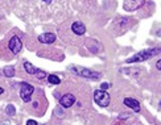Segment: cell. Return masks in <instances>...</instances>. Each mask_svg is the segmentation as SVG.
Returning <instances> with one entry per match:
<instances>
[{
  "label": "cell",
  "mask_w": 161,
  "mask_h": 125,
  "mask_svg": "<svg viewBox=\"0 0 161 125\" xmlns=\"http://www.w3.org/2000/svg\"><path fill=\"white\" fill-rule=\"evenodd\" d=\"M160 47H153V49H147V50H143V52L135 54L134 57L127 59V63H134V62H143V61H147L148 58L151 57H155V55H159L160 54Z\"/></svg>",
  "instance_id": "cell-1"
},
{
  "label": "cell",
  "mask_w": 161,
  "mask_h": 125,
  "mask_svg": "<svg viewBox=\"0 0 161 125\" xmlns=\"http://www.w3.org/2000/svg\"><path fill=\"white\" fill-rule=\"evenodd\" d=\"M73 73H75L77 75L79 76H83V78H87V79H100L102 74L100 73H97V71H92V70H89V69H84V67H79V66H71L70 67Z\"/></svg>",
  "instance_id": "cell-2"
},
{
  "label": "cell",
  "mask_w": 161,
  "mask_h": 125,
  "mask_svg": "<svg viewBox=\"0 0 161 125\" xmlns=\"http://www.w3.org/2000/svg\"><path fill=\"white\" fill-rule=\"evenodd\" d=\"M94 100L98 106L100 107H107L110 106V101H111V98L110 95L103 90H97L94 92Z\"/></svg>",
  "instance_id": "cell-3"
},
{
  "label": "cell",
  "mask_w": 161,
  "mask_h": 125,
  "mask_svg": "<svg viewBox=\"0 0 161 125\" xmlns=\"http://www.w3.org/2000/svg\"><path fill=\"white\" fill-rule=\"evenodd\" d=\"M35 92V87L30 86L29 83H21V87H20V96L21 99L25 101V103H28V101H30V98H32V93Z\"/></svg>",
  "instance_id": "cell-4"
},
{
  "label": "cell",
  "mask_w": 161,
  "mask_h": 125,
  "mask_svg": "<svg viewBox=\"0 0 161 125\" xmlns=\"http://www.w3.org/2000/svg\"><path fill=\"white\" fill-rule=\"evenodd\" d=\"M21 47H22V42H21V40L17 36H13L12 38L9 40V42H8V49H9L13 54L20 53Z\"/></svg>",
  "instance_id": "cell-5"
},
{
  "label": "cell",
  "mask_w": 161,
  "mask_h": 125,
  "mask_svg": "<svg viewBox=\"0 0 161 125\" xmlns=\"http://www.w3.org/2000/svg\"><path fill=\"white\" fill-rule=\"evenodd\" d=\"M74 103H75V96L71 95V93H66V95L61 96V99H60V104L64 108L71 107Z\"/></svg>",
  "instance_id": "cell-6"
},
{
  "label": "cell",
  "mask_w": 161,
  "mask_h": 125,
  "mask_svg": "<svg viewBox=\"0 0 161 125\" xmlns=\"http://www.w3.org/2000/svg\"><path fill=\"white\" fill-rule=\"evenodd\" d=\"M124 106H127L128 108H131L135 112H140V103L136 100V99L132 98H126L124 99Z\"/></svg>",
  "instance_id": "cell-7"
},
{
  "label": "cell",
  "mask_w": 161,
  "mask_h": 125,
  "mask_svg": "<svg viewBox=\"0 0 161 125\" xmlns=\"http://www.w3.org/2000/svg\"><path fill=\"white\" fill-rule=\"evenodd\" d=\"M56 34H53V33H42V34L38 36V41L41 42V44H53V42L56 41Z\"/></svg>",
  "instance_id": "cell-8"
},
{
  "label": "cell",
  "mask_w": 161,
  "mask_h": 125,
  "mask_svg": "<svg viewBox=\"0 0 161 125\" xmlns=\"http://www.w3.org/2000/svg\"><path fill=\"white\" fill-rule=\"evenodd\" d=\"M71 30L74 32V34L83 36L84 32H86V27H84L81 21H75V22H73V25H71Z\"/></svg>",
  "instance_id": "cell-9"
},
{
  "label": "cell",
  "mask_w": 161,
  "mask_h": 125,
  "mask_svg": "<svg viewBox=\"0 0 161 125\" xmlns=\"http://www.w3.org/2000/svg\"><path fill=\"white\" fill-rule=\"evenodd\" d=\"M86 46L91 53H99V49H102L99 42L94 41V40H86Z\"/></svg>",
  "instance_id": "cell-10"
},
{
  "label": "cell",
  "mask_w": 161,
  "mask_h": 125,
  "mask_svg": "<svg viewBox=\"0 0 161 125\" xmlns=\"http://www.w3.org/2000/svg\"><path fill=\"white\" fill-rule=\"evenodd\" d=\"M24 69H25V71L29 74V75H35V74H36V67L33 66L32 63H29L28 61L24 62Z\"/></svg>",
  "instance_id": "cell-11"
},
{
  "label": "cell",
  "mask_w": 161,
  "mask_h": 125,
  "mask_svg": "<svg viewBox=\"0 0 161 125\" xmlns=\"http://www.w3.org/2000/svg\"><path fill=\"white\" fill-rule=\"evenodd\" d=\"M3 74H4V76H7V78H12V76L15 75V67L5 66L4 69H3Z\"/></svg>",
  "instance_id": "cell-12"
},
{
  "label": "cell",
  "mask_w": 161,
  "mask_h": 125,
  "mask_svg": "<svg viewBox=\"0 0 161 125\" xmlns=\"http://www.w3.org/2000/svg\"><path fill=\"white\" fill-rule=\"evenodd\" d=\"M48 82H49L50 84H60L61 79L58 78L57 75H54V74H50V75H48Z\"/></svg>",
  "instance_id": "cell-13"
},
{
  "label": "cell",
  "mask_w": 161,
  "mask_h": 125,
  "mask_svg": "<svg viewBox=\"0 0 161 125\" xmlns=\"http://www.w3.org/2000/svg\"><path fill=\"white\" fill-rule=\"evenodd\" d=\"M15 112H16L15 106H12V104H9V106H7V107H5V113H7L8 116H15Z\"/></svg>",
  "instance_id": "cell-14"
},
{
  "label": "cell",
  "mask_w": 161,
  "mask_h": 125,
  "mask_svg": "<svg viewBox=\"0 0 161 125\" xmlns=\"http://www.w3.org/2000/svg\"><path fill=\"white\" fill-rule=\"evenodd\" d=\"M36 76H37L38 79H44V78H46V73H44L42 70H38V69H36V74H35Z\"/></svg>",
  "instance_id": "cell-15"
},
{
  "label": "cell",
  "mask_w": 161,
  "mask_h": 125,
  "mask_svg": "<svg viewBox=\"0 0 161 125\" xmlns=\"http://www.w3.org/2000/svg\"><path fill=\"white\" fill-rule=\"evenodd\" d=\"M128 117H129L128 113H120V115H119V119H120V120H126V119H128Z\"/></svg>",
  "instance_id": "cell-16"
},
{
  "label": "cell",
  "mask_w": 161,
  "mask_h": 125,
  "mask_svg": "<svg viewBox=\"0 0 161 125\" xmlns=\"http://www.w3.org/2000/svg\"><path fill=\"white\" fill-rule=\"evenodd\" d=\"M111 86V84H108V83H102V86H100V90H103V91H106L108 87Z\"/></svg>",
  "instance_id": "cell-17"
},
{
  "label": "cell",
  "mask_w": 161,
  "mask_h": 125,
  "mask_svg": "<svg viewBox=\"0 0 161 125\" xmlns=\"http://www.w3.org/2000/svg\"><path fill=\"white\" fill-rule=\"evenodd\" d=\"M27 125H38V124L36 123V120H28L27 121Z\"/></svg>",
  "instance_id": "cell-18"
},
{
  "label": "cell",
  "mask_w": 161,
  "mask_h": 125,
  "mask_svg": "<svg viewBox=\"0 0 161 125\" xmlns=\"http://www.w3.org/2000/svg\"><path fill=\"white\" fill-rule=\"evenodd\" d=\"M156 67H157V70L160 71V70H161V61H157L156 62Z\"/></svg>",
  "instance_id": "cell-19"
},
{
  "label": "cell",
  "mask_w": 161,
  "mask_h": 125,
  "mask_svg": "<svg viewBox=\"0 0 161 125\" xmlns=\"http://www.w3.org/2000/svg\"><path fill=\"white\" fill-rule=\"evenodd\" d=\"M56 113H58V115H60V117H62V116H64V112H62L61 109H56Z\"/></svg>",
  "instance_id": "cell-20"
},
{
  "label": "cell",
  "mask_w": 161,
  "mask_h": 125,
  "mask_svg": "<svg viewBox=\"0 0 161 125\" xmlns=\"http://www.w3.org/2000/svg\"><path fill=\"white\" fill-rule=\"evenodd\" d=\"M54 98L60 100V99H61V95H60V93H58V92H54Z\"/></svg>",
  "instance_id": "cell-21"
},
{
  "label": "cell",
  "mask_w": 161,
  "mask_h": 125,
  "mask_svg": "<svg viewBox=\"0 0 161 125\" xmlns=\"http://www.w3.org/2000/svg\"><path fill=\"white\" fill-rule=\"evenodd\" d=\"M42 1H44L45 4H50V3H52V0H42Z\"/></svg>",
  "instance_id": "cell-22"
},
{
  "label": "cell",
  "mask_w": 161,
  "mask_h": 125,
  "mask_svg": "<svg viewBox=\"0 0 161 125\" xmlns=\"http://www.w3.org/2000/svg\"><path fill=\"white\" fill-rule=\"evenodd\" d=\"M0 125H9V121H4V123H1Z\"/></svg>",
  "instance_id": "cell-23"
},
{
  "label": "cell",
  "mask_w": 161,
  "mask_h": 125,
  "mask_svg": "<svg viewBox=\"0 0 161 125\" xmlns=\"http://www.w3.org/2000/svg\"><path fill=\"white\" fill-rule=\"evenodd\" d=\"M3 93H4V88H1V87H0V95H3Z\"/></svg>",
  "instance_id": "cell-24"
},
{
  "label": "cell",
  "mask_w": 161,
  "mask_h": 125,
  "mask_svg": "<svg viewBox=\"0 0 161 125\" xmlns=\"http://www.w3.org/2000/svg\"><path fill=\"white\" fill-rule=\"evenodd\" d=\"M131 1H135V0H131Z\"/></svg>",
  "instance_id": "cell-25"
},
{
  "label": "cell",
  "mask_w": 161,
  "mask_h": 125,
  "mask_svg": "<svg viewBox=\"0 0 161 125\" xmlns=\"http://www.w3.org/2000/svg\"><path fill=\"white\" fill-rule=\"evenodd\" d=\"M42 125H44V124H42Z\"/></svg>",
  "instance_id": "cell-26"
}]
</instances>
